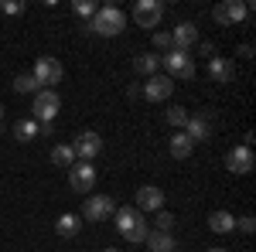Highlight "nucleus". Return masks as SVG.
I'll return each mask as SVG.
<instances>
[{"instance_id":"obj_1","label":"nucleus","mask_w":256,"mask_h":252,"mask_svg":"<svg viewBox=\"0 0 256 252\" xmlns=\"http://www.w3.org/2000/svg\"><path fill=\"white\" fill-rule=\"evenodd\" d=\"M113 222H116L120 235L126 239V242H144L147 239V215L137 212V208H116V215H113Z\"/></svg>"},{"instance_id":"obj_2","label":"nucleus","mask_w":256,"mask_h":252,"mask_svg":"<svg viewBox=\"0 0 256 252\" xmlns=\"http://www.w3.org/2000/svg\"><path fill=\"white\" fill-rule=\"evenodd\" d=\"M86 27H89V31H96L99 38H116L120 31L126 27V17H123V10H120V7H99Z\"/></svg>"},{"instance_id":"obj_3","label":"nucleus","mask_w":256,"mask_h":252,"mask_svg":"<svg viewBox=\"0 0 256 252\" xmlns=\"http://www.w3.org/2000/svg\"><path fill=\"white\" fill-rule=\"evenodd\" d=\"M62 109V96L55 92V89H38L34 92V102H31V113H34V123H55V116H58Z\"/></svg>"},{"instance_id":"obj_4","label":"nucleus","mask_w":256,"mask_h":252,"mask_svg":"<svg viewBox=\"0 0 256 252\" xmlns=\"http://www.w3.org/2000/svg\"><path fill=\"white\" fill-rule=\"evenodd\" d=\"M250 10L253 7L246 0H222V3L212 7V20L222 24V27H236V24H242V20L250 17Z\"/></svg>"},{"instance_id":"obj_5","label":"nucleus","mask_w":256,"mask_h":252,"mask_svg":"<svg viewBox=\"0 0 256 252\" xmlns=\"http://www.w3.org/2000/svg\"><path fill=\"white\" fill-rule=\"evenodd\" d=\"M160 65L168 68V78L174 82V78H181V82H188V78H195V58L188 55V51H168V55H160Z\"/></svg>"},{"instance_id":"obj_6","label":"nucleus","mask_w":256,"mask_h":252,"mask_svg":"<svg viewBox=\"0 0 256 252\" xmlns=\"http://www.w3.org/2000/svg\"><path fill=\"white\" fill-rule=\"evenodd\" d=\"M116 215V201L113 198H106V194H89L86 198V205H82V222H106V218H113Z\"/></svg>"},{"instance_id":"obj_7","label":"nucleus","mask_w":256,"mask_h":252,"mask_svg":"<svg viewBox=\"0 0 256 252\" xmlns=\"http://www.w3.org/2000/svg\"><path fill=\"white\" fill-rule=\"evenodd\" d=\"M72 150H76V160H86V164H92L99 154H102V136L96 130H82L76 136V143H72Z\"/></svg>"},{"instance_id":"obj_8","label":"nucleus","mask_w":256,"mask_h":252,"mask_svg":"<svg viewBox=\"0 0 256 252\" xmlns=\"http://www.w3.org/2000/svg\"><path fill=\"white\" fill-rule=\"evenodd\" d=\"M62 72H65V68H62V61H58V58H52V55H41V58L34 61V72H31V75H34V82H38L41 89H52L55 82H62Z\"/></svg>"},{"instance_id":"obj_9","label":"nucleus","mask_w":256,"mask_h":252,"mask_svg":"<svg viewBox=\"0 0 256 252\" xmlns=\"http://www.w3.org/2000/svg\"><path fill=\"white\" fill-rule=\"evenodd\" d=\"M164 17V3L160 0H137L134 3V20H137V27H147V31H154Z\"/></svg>"},{"instance_id":"obj_10","label":"nucleus","mask_w":256,"mask_h":252,"mask_svg":"<svg viewBox=\"0 0 256 252\" xmlns=\"http://www.w3.org/2000/svg\"><path fill=\"white\" fill-rule=\"evenodd\" d=\"M68 188H72V191H79V194L92 191V188H96V167H92V164H86V160L72 164V167H68Z\"/></svg>"},{"instance_id":"obj_11","label":"nucleus","mask_w":256,"mask_h":252,"mask_svg":"<svg viewBox=\"0 0 256 252\" xmlns=\"http://www.w3.org/2000/svg\"><path fill=\"white\" fill-rule=\"evenodd\" d=\"M171 92H174V82L168 75H150L140 85V96L150 99V102H164V99H171Z\"/></svg>"},{"instance_id":"obj_12","label":"nucleus","mask_w":256,"mask_h":252,"mask_svg":"<svg viewBox=\"0 0 256 252\" xmlns=\"http://www.w3.org/2000/svg\"><path fill=\"white\" fill-rule=\"evenodd\" d=\"M226 171H229V174H250V171H253V150H250V147H246V143H242V147H232V150H229V154H226Z\"/></svg>"},{"instance_id":"obj_13","label":"nucleus","mask_w":256,"mask_h":252,"mask_svg":"<svg viewBox=\"0 0 256 252\" xmlns=\"http://www.w3.org/2000/svg\"><path fill=\"white\" fill-rule=\"evenodd\" d=\"M181 133L188 136L192 143L208 140V136H212V119H208V113H195V116H188V123H184V130H181Z\"/></svg>"},{"instance_id":"obj_14","label":"nucleus","mask_w":256,"mask_h":252,"mask_svg":"<svg viewBox=\"0 0 256 252\" xmlns=\"http://www.w3.org/2000/svg\"><path fill=\"white\" fill-rule=\"evenodd\" d=\"M160 208H164V191L154 188V184H144L137 191V212L154 215V212H160Z\"/></svg>"},{"instance_id":"obj_15","label":"nucleus","mask_w":256,"mask_h":252,"mask_svg":"<svg viewBox=\"0 0 256 252\" xmlns=\"http://www.w3.org/2000/svg\"><path fill=\"white\" fill-rule=\"evenodd\" d=\"M171 41H174L178 51H188V48H195V44H198V27L192 24V20H181L174 31H171Z\"/></svg>"},{"instance_id":"obj_16","label":"nucleus","mask_w":256,"mask_h":252,"mask_svg":"<svg viewBox=\"0 0 256 252\" xmlns=\"http://www.w3.org/2000/svg\"><path fill=\"white\" fill-rule=\"evenodd\" d=\"M208 232H216V235H229V232H236V215L226 212V208L212 212V215H208Z\"/></svg>"},{"instance_id":"obj_17","label":"nucleus","mask_w":256,"mask_h":252,"mask_svg":"<svg viewBox=\"0 0 256 252\" xmlns=\"http://www.w3.org/2000/svg\"><path fill=\"white\" fill-rule=\"evenodd\" d=\"M55 232L62 235V239H76V235L82 232V215H72V212H65L55 218Z\"/></svg>"},{"instance_id":"obj_18","label":"nucleus","mask_w":256,"mask_h":252,"mask_svg":"<svg viewBox=\"0 0 256 252\" xmlns=\"http://www.w3.org/2000/svg\"><path fill=\"white\" fill-rule=\"evenodd\" d=\"M147 252H178V242L171 232H147Z\"/></svg>"},{"instance_id":"obj_19","label":"nucleus","mask_w":256,"mask_h":252,"mask_svg":"<svg viewBox=\"0 0 256 252\" xmlns=\"http://www.w3.org/2000/svg\"><path fill=\"white\" fill-rule=\"evenodd\" d=\"M134 72H137V75H144V78L160 75V55H154V51L137 55V58H134Z\"/></svg>"},{"instance_id":"obj_20","label":"nucleus","mask_w":256,"mask_h":252,"mask_svg":"<svg viewBox=\"0 0 256 252\" xmlns=\"http://www.w3.org/2000/svg\"><path fill=\"white\" fill-rule=\"evenodd\" d=\"M208 75L216 82H232L236 78V65L229 58H208Z\"/></svg>"},{"instance_id":"obj_21","label":"nucleus","mask_w":256,"mask_h":252,"mask_svg":"<svg viewBox=\"0 0 256 252\" xmlns=\"http://www.w3.org/2000/svg\"><path fill=\"white\" fill-rule=\"evenodd\" d=\"M192 150H195V143H192L188 136L178 130V133L171 136V157H174V160H188V157H192Z\"/></svg>"},{"instance_id":"obj_22","label":"nucleus","mask_w":256,"mask_h":252,"mask_svg":"<svg viewBox=\"0 0 256 252\" xmlns=\"http://www.w3.org/2000/svg\"><path fill=\"white\" fill-rule=\"evenodd\" d=\"M38 123H34V119H18V123H14V136H18L20 143H31V140H34V136H38Z\"/></svg>"},{"instance_id":"obj_23","label":"nucleus","mask_w":256,"mask_h":252,"mask_svg":"<svg viewBox=\"0 0 256 252\" xmlns=\"http://www.w3.org/2000/svg\"><path fill=\"white\" fill-rule=\"evenodd\" d=\"M52 164H58V167H72V164H76V150H72V143H58V147L52 150Z\"/></svg>"},{"instance_id":"obj_24","label":"nucleus","mask_w":256,"mask_h":252,"mask_svg":"<svg viewBox=\"0 0 256 252\" xmlns=\"http://www.w3.org/2000/svg\"><path fill=\"white\" fill-rule=\"evenodd\" d=\"M41 85L34 82V75H18L14 78V92H20V96H34Z\"/></svg>"},{"instance_id":"obj_25","label":"nucleus","mask_w":256,"mask_h":252,"mask_svg":"<svg viewBox=\"0 0 256 252\" xmlns=\"http://www.w3.org/2000/svg\"><path fill=\"white\" fill-rule=\"evenodd\" d=\"M174 222H178L174 215L160 208V212H154V232H171V229H174Z\"/></svg>"},{"instance_id":"obj_26","label":"nucleus","mask_w":256,"mask_h":252,"mask_svg":"<svg viewBox=\"0 0 256 252\" xmlns=\"http://www.w3.org/2000/svg\"><path fill=\"white\" fill-rule=\"evenodd\" d=\"M188 116H192V113H188V109H181V106H171V109H168V123H171V126H178V130H184Z\"/></svg>"},{"instance_id":"obj_27","label":"nucleus","mask_w":256,"mask_h":252,"mask_svg":"<svg viewBox=\"0 0 256 252\" xmlns=\"http://www.w3.org/2000/svg\"><path fill=\"white\" fill-rule=\"evenodd\" d=\"M154 48H160L164 55H168V51H174V41H171V34H168V31H154Z\"/></svg>"},{"instance_id":"obj_28","label":"nucleus","mask_w":256,"mask_h":252,"mask_svg":"<svg viewBox=\"0 0 256 252\" xmlns=\"http://www.w3.org/2000/svg\"><path fill=\"white\" fill-rule=\"evenodd\" d=\"M72 10H76L79 17H89V20H92V14H96L99 7H96V3H89V0H76V3H72Z\"/></svg>"},{"instance_id":"obj_29","label":"nucleus","mask_w":256,"mask_h":252,"mask_svg":"<svg viewBox=\"0 0 256 252\" xmlns=\"http://www.w3.org/2000/svg\"><path fill=\"white\" fill-rule=\"evenodd\" d=\"M24 7H28L24 0H4V3H0L4 14H24Z\"/></svg>"},{"instance_id":"obj_30","label":"nucleus","mask_w":256,"mask_h":252,"mask_svg":"<svg viewBox=\"0 0 256 252\" xmlns=\"http://www.w3.org/2000/svg\"><path fill=\"white\" fill-rule=\"evenodd\" d=\"M236 225H239V229H242V232H246V235H250V232H253V229H256V222H253V215H242V218H239Z\"/></svg>"},{"instance_id":"obj_31","label":"nucleus","mask_w":256,"mask_h":252,"mask_svg":"<svg viewBox=\"0 0 256 252\" xmlns=\"http://www.w3.org/2000/svg\"><path fill=\"white\" fill-rule=\"evenodd\" d=\"M198 55H216V44L212 41H198Z\"/></svg>"},{"instance_id":"obj_32","label":"nucleus","mask_w":256,"mask_h":252,"mask_svg":"<svg viewBox=\"0 0 256 252\" xmlns=\"http://www.w3.org/2000/svg\"><path fill=\"white\" fill-rule=\"evenodd\" d=\"M102 252H120V249H116V246H110V249H102Z\"/></svg>"},{"instance_id":"obj_33","label":"nucleus","mask_w":256,"mask_h":252,"mask_svg":"<svg viewBox=\"0 0 256 252\" xmlns=\"http://www.w3.org/2000/svg\"><path fill=\"white\" fill-rule=\"evenodd\" d=\"M208 252H226V249H218V246H216V249H208Z\"/></svg>"},{"instance_id":"obj_34","label":"nucleus","mask_w":256,"mask_h":252,"mask_svg":"<svg viewBox=\"0 0 256 252\" xmlns=\"http://www.w3.org/2000/svg\"><path fill=\"white\" fill-rule=\"evenodd\" d=\"M0 119H4V102H0Z\"/></svg>"}]
</instances>
